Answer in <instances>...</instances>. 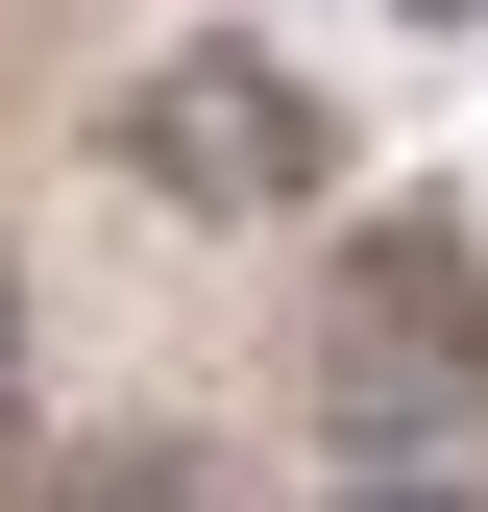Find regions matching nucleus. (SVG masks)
Masks as SVG:
<instances>
[{
  "label": "nucleus",
  "mask_w": 488,
  "mask_h": 512,
  "mask_svg": "<svg viewBox=\"0 0 488 512\" xmlns=\"http://www.w3.org/2000/svg\"><path fill=\"white\" fill-rule=\"evenodd\" d=\"M464 391H488V269H464V244H366V269L318 293V415H342V464L464 439Z\"/></svg>",
  "instance_id": "obj_1"
},
{
  "label": "nucleus",
  "mask_w": 488,
  "mask_h": 512,
  "mask_svg": "<svg viewBox=\"0 0 488 512\" xmlns=\"http://www.w3.org/2000/svg\"><path fill=\"white\" fill-rule=\"evenodd\" d=\"M122 196H171V220H293V196H318V98H293L269 49H171V74H122Z\"/></svg>",
  "instance_id": "obj_2"
},
{
  "label": "nucleus",
  "mask_w": 488,
  "mask_h": 512,
  "mask_svg": "<svg viewBox=\"0 0 488 512\" xmlns=\"http://www.w3.org/2000/svg\"><path fill=\"white\" fill-rule=\"evenodd\" d=\"M342 512H464V488H415V464H366V488H342Z\"/></svg>",
  "instance_id": "obj_3"
},
{
  "label": "nucleus",
  "mask_w": 488,
  "mask_h": 512,
  "mask_svg": "<svg viewBox=\"0 0 488 512\" xmlns=\"http://www.w3.org/2000/svg\"><path fill=\"white\" fill-rule=\"evenodd\" d=\"M391 25H488V0H391Z\"/></svg>",
  "instance_id": "obj_4"
},
{
  "label": "nucleus",
  "mask_w": 488,
  "mask_h": 512,
  "mask_svg": "<svg viewBox=\"0 0 488 512\" xmlns=\"http://www.w3.org/2000/svg\"><path fill=\"white\" fill-rule=\"evenodd\" d=\"M0 342H25V317H0Z\"/></svg>",
  "instance_id": "obj_5"
}]
</instances>
